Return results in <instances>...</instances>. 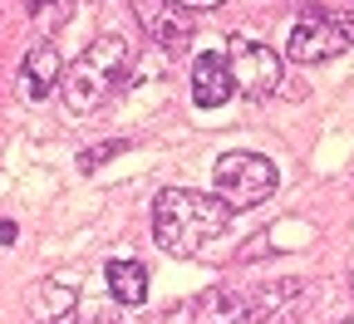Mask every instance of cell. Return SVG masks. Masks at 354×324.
<instances>
[{
    "instance_id": "cell-1",
    "label": "cell",
    "mask_w": 354,
    "mask_h": 324,
    "mask_svg": "<svg viewBox=\"0 0 354 324\" xmlns=\"http://www.w3.org/2000/svg\"><path fill=\"white\" fill-rule=\"evenodd\" d=\"M227 207L192 187H167L153 202V236L167 256H202L221 231H227Z\"/></svg>"
},
{
    "instance_id": "cell-2",
    "label": "cell",
    "mask_w": 354,
    "mask_h": 324,
    "mask_svg": "<svg viewBox=\"0 0 354 324\" xmlns=\"http://www.w3.org/2000/svg\"><path fill=\"white\" fill-rule=\"evenodd\" d=\"M128 64V44L118 35H99L88 50L64 69V104L74 113H94L109 94H113V84Z\"/></svg>"
},
{
    "instance_id": "cell-3",
    "label": "cell",
    "mask_w": 354,
    "mask_h": 324,
    "mask_svg": "<svg viewBox=\"0 0 354 324\" xmlns=\"http://www.w3.org/2000/svg\"><path fill=\"white\" fill-rule=\"evenodd\" d=\"M276 162L261 158V153H221L216 167H212V187H216V202L227 211H246L256 202H266L276 192Z\"/></svg>"
},
{
    "instance_id": "cell-4",
    "label": "cell",
    "mask_w": 354,
    "mask_h": 324,
    "mask_svg": "<svg viewBox=\"0 0 354 324\" xmlns=\"http://www.w3.org/2000/svg\"><path fill=\"white\" fill-rule=\"evenodd\" d=\"M354 44V15L349 10H325V6H310L290 39H286V59L295 64H320V59H335Z\"/></svg>"
},
{
    "instance_id": "cell-5",
    "label": "cell",
    "mask_w": 354,
    "mask_h": 324,
    "mask_svg": "<svg viewBox=\"0 0 354 324\" xmlns=\"http://www.w3.org/2000/svg\"><path fill=\"white\" fill-rule=\"evenodd\" d=\"M227 69H232V88L246 94V99H271L281 88V55L261 39L236 35L227 44Z\"/></svg>"
},
{
    "instance_id": "cell-6",
    "label": "cell",
    "mask_w": 354,
    "mask_h": 324,
    "mask_svg": "<svg viewBox=\"0 0 354 324\" xmlns=\"http://www.w3.org/2000/svg\"><path fill=\"white\" fill-rule=\"evenodd\" d=\"M138 15H143V30L162 44L167 55H183L192 44V20L177 0H138Z\"/></svg>"
},
{
    "instance_id": "cell-7",
    "label": "cell",
    "mask_w": 354,
    "mask_h": 324,
    "mask_svg": "<svg viewBox=\"0 0 354 324\" xmlns=\"http://www.w3.org/2000/svg\"><path fill=\"white\" fill-rule=\"evenodd\" d=\"M246 305H251V324H295L305 314V280H271Z\"/></svg>"
},
{
    "instance_id": "cell-8",
    "label": "cell",
    "mask_w": 354,
    "mask_h": 324,
    "mask_svg": "<svg viewBox=\"0 0 354 324\" xmlns=\"http://www.w3.org/2000/svg\"><path fill=\"white\" fill-rule=\"evenodd\" d=\"M232 99V69H227V55H197L192 59V104L197 108H221Z\"/></svg>"
},
{
    "instance_id": "cell-9",
    "label": "cell",
    "mask_w": 354,
    "mask_h": 324,
    "mask_svg": "<svg viewBox=\"0 0 354 324\" xmlns=\"http://www.w3.org/2000/svg\"><path fill=\"white\" fill-rule=\"evenodd\" d=\"M192 324H251V305L236 290H202L192 305Z\"/></svg>"
},
{
    "instance_id": "cell-10",
    "label": "cell",
    "mask_w": 354,
    "mask_h": 324,
    "mask_svg": "<svg viewBox=\"0 0 354 324\" xmlns=\"http://www.w3.org/2000/svg\"><path fill=\"white\" fill-rule=\"evenodd\" d=\"M64 84V59L55 44H39V50L25 59V94L30 99H50L55 88Z\"/></svg>"
},
{
    "instance_id": "cell-11",
    "label": "cell",
    "mask_w": 354,
    "mask_h": 324,
    "mask_svg": "<svg viewBox=\"0 0 354 324\" xmlns=\"http://www.w3.org/2000/svg\"><path fill=\"white\" fill-rule=\"evenodd\" d=\"M104 280H109V295L118 305H143L148 300V270L138 260H109Z\"/></svg>"
},
{
    "instance_id": "cell-12",
    "label": "cell",
    "mask_w": 354,
    "mask_h": 324,
    "mask_svg": "<svg viewBox=\"0 0 354 324\" xmlns=\"http://www.w3.org/2000/svg\"><path fill=\"white\" fill-rule=\"evenodd\" d=\"M69 309H74V290H69V285H59V280L35 285V295H30V314H35L39 324H59Z\"/></svg>"
},
{
    "instance_id": "cell-13",
    "label": "cell",
    "mask_w": 354,
    "mask_h": 324,
    "mask_svg": "<svg viewBox=\"0 0 354 324\" xmlns=\"http://www.w3.org/2000/svg\"><path fill=\"white\" fill-rule=\"evenodd\" d=\"M15 241V221H0V246H10Z\"/></svg>"
},
{
    "instance_id": "cell-14",
    "label": "cell",
    "mask_w": 354,
    "mask_h": 324,
    "mask_svg": "<svg viewBox=\"0 0 354 324\" xmlns=\"http://www.w3.org/2000/svg\"><path fill=\"white\" fill-rule=\"evenodd\" d=\"M177 6H187V10H207V6H221V0H177Z\"/></svg>"
},
{
    "instance_id": "cell-15",
    "label": "cell",
    "mask_w": 354,
    "mask_h": 324,
    "mask_svg": "<svg viewBox=\"0 0 354 324\" xmlns=\"http://www.w3.org/2000/svg\"><path fill=\"white\" fill-rule=\"evenodd\" d=\"M84 324H118V319H113V314H109V309H99V314H88V319H84Z\"/></svg>"
},
{
    "instance_id": "cell-16",
    "label": "cell",
    "mask_w": 354,
    "mask_h": 324,
    "mask_svg": "<svg viewBox=\"0 0 354 324\" xmlns=\"http://www.w3.org/2000/svg\"><path fill=\"white\" fill-rule=\"evenodd\" d=\"M349 285H354V280H349Z\"/></svg>"
},
{
    "instance_id": "cell-17",
    "label": "cell",
    "mask_w": 354,
    "mask_h": 324,
    "mask_svg": "<svg viewBox=\"0 0 354 324\" xmlns=\"http://www.w3.org/2000/svg\"><path fill=\"white\" fill-rule=\"evenodd\" d=\"M349 324H354V319H349Z\"/></svg>"
}]
</instances>
